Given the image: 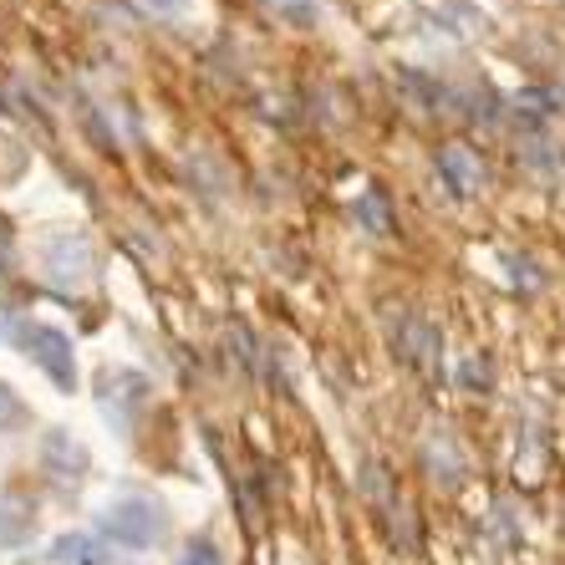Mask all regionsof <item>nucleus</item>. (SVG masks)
Returning <instances> with one entry per match:
<instances>
[{"label":"nucleus","mask_w":565,"mask_h":565,"mask_svg":"<svg viewBox=\"0 0 565 565\" xmlns=\"http://www.w3.org/2000/svg\"><path fill=\"white\" fill-rule=\"evenodd\" d=\"M143 403V382L132 377V372H113V377H103V413L113 423H118L122 434L132 428V408Z\"/></svg>","instance_id":"nucleus-5"},{"label":"nucleus","mask_w":565,"mask_h":565,"mask_svg":"<svg viewBox=\"0 0 565 565\" xmlns=\"http://www.w3.org/2000/svg\"><path fill=\"white\" fill-rule=\"evenodd\" d=\"M356 220H367L372 235H387V230H393V220H387V204H382L377 194H367L362 204H356Z\"/></svg>","instance_id":"nucleus-9"},{"label":"nucleus","mask_w":565,"mask_h":565,"mask_svg":"<svg viewBox=\"0 0 565 565\" xmlns=\"http://www.w3.org/2000/svg\"><path fill=\"white\" fill-rule=\"evenodd\" d=\"M163 530H169V520L148 494H122L103 510V535L122 551H148V545L163 540Z\"/></svg>","instance_id":"nucleus-1"},{"label":"nucleus","mask_w":565,"mask_h":565,"mask_svg":"<svg viewBox=\"0 0 565 565\" xmlns=\"http://www.w3.org/2000/svg\"><path fill=\"white\" fill-rule=\"evenodd\" d=\"M11 413H15V403H11V397H6V387H0V428L11 423Z\"/></svg>","instance_id":"nucleus-11"},{"label":"nucleus","mask_w":565,"mask_h":565,"mask_svg":"<svg viewBox=\"0 0 565 565\" xmlns=\"http://www.w3.org/2000/svg\"><path fill=\"white\" fill-rule=\"evenodd\" d=\"M15 337H21V347H26V356L36 362L46 377L62 387V393H72L77 387V356H72V342H66L56 327H41V321H15Z\"/></svg>","instance_id":"nucleus-2"},{"label":"nucleus","mask_w":565,"mask_h":565,"mask_svg":"<svg viewBox=\"0 0 565 565\" xmlns=\"http://www.w3.org/2000/svg\"><path fill=\"white\" fill-rule=\"evenodd\" d=\"M41 459H46V469H52L56 479H82V469H87V448L72 444V434H46Z\"/></svg>","instance_id":"nucleus-6"},{"label":"nucleus","mask_w":565,"mask_h":565,"mask_svg":"<svg viewBox=\"0 0 565 565\" xmlns=\"http://www.w3.org/2000/svg\"><path fill=\"white\" fill-rule=\"evenodd\" d=\"M438 173L448 179L454 194H479V189H484V163H479V153L463 148V143H454V148L438 153Z\"/></svg>","instance_id":"nucleus-4"},{"label":"nucleus","mask_w":565,"mask_h":565,"mask_svg":"<svg viewBox=\"0 0 565 565\" xmlns=\"http://www.w3.org/2000/svg\"><path fill=\"white\" fill-rule=\"evenodd\" d=\"M52 561H62V565H97V540L93 535H62L52 545Z\"/></svg>","instance_id":"nucleus-7"},{"label":"nucleus","mask_w":565,"mask_h":565,"mask_svg":"<svg viewBox=\"0 0 565 565\" xmlns=\"http://www.w3.org/2000/svg\"><path fill=\"white\" fill-rule=\"evenodd\" d=\"M179 565H224V555H220V545H214V540H194V545L179 555Z\"/></svg>","instance_id":"nucleus-10"},{"label":"nucleus","mask_w":565,"mask_h":565,"mask_svg":"<svg viewBox=\"0 0 565 565\" xmlns=\"http://www.w3.org/2000/svg\"><path fill=\"white\" fill-rule=\"evenodd\" d=\"M46 270H52L56 286H82L87 270H93V250H87V239H52V250H46Z\"/></svg>","instance_id":"nucleus-3"},{"label":"nucleus","mask_w":565,"mask_h":565,"mask_svg":"<svg viewBox=\"0 0 565 565\" xmlns=\"http://www.w3.org/2000/svg\"><path fill=\"white\" fill-rule=\"evenodd\" d=\"M265 11H276L280 21H290V26H316L321 6H316V0H265Z\"/></svg>","instance_id":"nucleus-8"}]
</instances>
